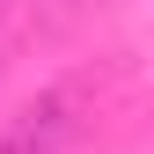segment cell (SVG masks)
Here are the masks:
<instances>
[{
	"label": "cell",
	"mask_w": 154,
	"mask_h": 154,
	"mask_svg": "<svg viewBox=\"0 0 154 154\" xmlns=\"http://www.w3.org/2000/svg\"><path fill=\"white\" fill-rule=\"evenodd\" d=\"M73 132H81V88H44L37 103L15 110V125H8V140H0V154H66L73 147Z\"/></svg>",
	"instance_id": "obj_1"
}]
</instances>
